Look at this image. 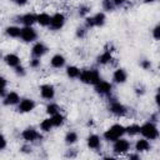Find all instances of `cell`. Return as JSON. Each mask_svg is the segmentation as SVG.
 <instances>
[{"label":"cell","mask_w":160,"mask_h":160,"mask_svg":"<svg viewBox=\"0 0 160 160\" xmlns=\"http://www.w3.org/2000/svg\"><path fill=\"white\" fill-rule=\"evenodd\" d=\"M51 120H52V124L54 126H60L64 124V116L60 114V112H56L51 116Z\"/></svg>","instance_id":"4316f807"},{"label":"cell","mask_w":160,"mask_h":160,"mask_svg":"<svg viewBox=\"0 0 160 160\" xmlns=\"http://www.w3.org/2000/svg\"><path fill=\"white\" fill-rule=\"evenodd\" d=\"M150 149V142L146 140V138L145 139H139L138 141H136V144H135V150L136 151H148Z\"/></svg>","instance_id":"d6986e66"},{"label":"cell","mask_w":160,"mask_h":160,"mask_svg":"<svg viewBox=\"0 0 160 160\" xmlns=\"http://www.w3.org/2000/svg\"><path fill=\"white\" fill-rule=\"evenodd\" d=\"M5 32L8 36L10 38H19L21 35V29L19 26H15V25H11V26H8L5 29Z\"/></svg>","instance_id":"44dd1931"},{"label":"cell","mask_w":160,"mask_h":160,"mask_svg":"<svg viewBox=\"0 0 160 160\" xmlns=\"http://www.w3.org/2000/svg\"><path fill=\"white\" fill-rule=\"evenodd\" d=\"M80 72H81V70L79 68H76V66H68L66 68V75L69 78H71V79L79 78L80 76Z\"/></svg>","instance_id":"603a6c76"},{"label":"cell","mask_w":160,"mask_h":160,"mask_svg":"<svg viewBox=\"0 0 160 160\" xmlns=\"http://www.w3.org/2000/svg\"><path fill=\"white\" fill-rule=\"evenodd\" d=\"M46 112L52 116L54 114L59 112V106H58L56 104H49V105L46 106Z\"/></svg>","instance_id":"f1b7e54d"},{"label":"cell","mask_w":160,"mask_h":160,"mask_svg":"<svg viewBox=\"0 0 160 160\" xmlns=\"http://www.w3.org/2000/svg\"><path fill=\"white\" fill-rule=\"evenodd\" d=\"M20 102V96L15 91H10L4 96V105H15Z\"/></svg>","instance_id":"7c38bea8"},{"label":"cell","mask_w":160,"mask_h":160,"mask_svg":"<svg viewBox=\"0 0 160 160\" xmlns=\"http://www.w3.org/2000/svg\"><path fill=\"white\" fill-rule=\"evenodd\" d=\"M36 22H39V25H41V26H50L51 16L46 12H41V14L38 15V21Z\"/></svg>","instance_id":"ffe728a7"},{"label":"cell","mask_w":160,"mask_h":160,"mask_svg":"<svg viewBox=\"0 0 160 160\" xmlns=\"http://www.w3.org/2000/svg\"><path fill=\"white\" fill-rule=\"evenodd\" d=\"M11 1H16V0H11Z\"/></svg>","instance_id":"f6af8a7d"},{"label":"cell","mask_w":160,"mask_h":160,"mask_svg":"<svg viewBox=\"0 0 160 160\" xmlns=\"http://www.w3.org/2000/svg\"><path fill=\"white\" fill-rule=\"evenodd\" d=\"M128 79V74L124 69H118L114 71L112 74V80L116 82V84H124Z\"/></svg>","instance_id":"5bb4252c"},{"label":"cell","mask_w":160,"mask_h":160,"mask_svg":"<svg viewBox=\"0 0 160 160\" xmlns=\"http://www.w3.org/2000/svg\"><path fill=\"white\" fill-rule=\"evenodd\" d=\"M114 2H112V0H104L102 1V8H104V10H106V11H112L114 10Z\"/></svg>","instance_id":"f546056e"},{"label":"cell","mask_w":160,"mask_h":160,"mask_svg":"<svg viewBox=\"0 0 160 160\" xmlns=\"http://www.w3.org/2000/svg\"><path fill=\"white\" fill-rule=\"evenodd\" d=\"M140 132L144 135V138H146L149 140H154L159 136V130L152 122H145L140 128Z\"/></svg>","instance_id":"3957f363"},{"label":"cell","mask_w":160,"mask_h":160,"mask_svg":"<svg viewBox=\"0 0 160 160\" xmlns=\"http://www.w3.org/2000/svg\"><path fill=\"white\" fill-rule=\"evenodd\" d=\"M145 2H154V1H156V0H144Z\"/></svg>","instance_id":"7bdbcfd3"},{"label":"cell","mask_w":160,"mask_h":160,"mask_svg":"<svg viewBox=\"0 0 160 160\" xmlns=\"http://www.w3.org/2000/svg\"><path fill=\"white\" fill-rule=\"evenodd\" d=\"M94 24H95V26H102L104 24H105V14L104 12H98V14H95L94 16Z\"/></svg>","instance_id":"d4e9b609"},{"label":"cell","mask_w":160,"mask_h":160,"mask_svg":"<svg viewBox=\"0 0 160 160\" xmlns=\"http://www.w3.org/2000/svg\"><path fill=\"white\" fill-rule=\"evenodd\" d=\"M124 134H125V128L122 125H120V124H114L110 129H108L104 132V138L108 141H116Z\"/></svg>","instance_id":"7a4b0ae2"},{"label":"cell","mask_w":160,"mask_h":160,"mask_svg":"<svg viewBox=\"0 0 160 160\" xmlns=\"http://www.w3.org/2000/svg\"><path fill=\"white\" fill-rule=\"evenodd\" d=\"M35 108V102L32 99H22L20 102H19V106H18V110L20 112H30L32 111Z\"/></svg>","instance_id":"ba28073f"},{"label":"cell","mask_w":160,"mask_h":160,"mask_svg":"<svg viewBox=\"0 0 160 160\" xmlns=\"http://www.w3.org/2000/svg\"><path fill=\"white\" fill-rule=\"evenodd\" d=\"M129 158H130V159H139L138 155H129Z\"/></svg>","instance_id":"b9f144b4"},{"label":"cell","mask_w":160,"mask_h":160,"mask_svg":"<svg viewBox=\"0 0 160 160\" xmlns=\"http://www.w3.org/2000/svg\"><path fill=\"white\" fill-rule=\"evenodd\" d=\"M140 128L141 126H139L136 124H131V125H129V126L125 128V132L128 135H130V136H134V135H136V134L140 132Z\"/></svg>","instance_id":"cb8c5ba5"},{"label":"cell","mask_w":160,"mask_h":160,"mask_svg":"<svg viewBox=\"0 0 160 160\" xmlns=\"http://www.w3.org/2000/svg\"><path fill=\"white\" fill-rule=\"evenodd\" d=\"M50 64H51L52 68L60 69V68H62V66L65 65V58H64L62 55H60V54H56V55H54V56L51 58Z\"/></svg>","instance_id":"e0dca14e"},{"label":"cell","mask_w":160,"mask_h":160,"mask_svg":"<svg viewBox=\"0 0 160 160\" xmlns=\"http://www.w3.org/2000/svg\"><path fill=\"white\" fill-rule=\"evenodd\" d=\"M15 2H16L19 6H24L25 4H28V0H16Z\"/></svg>","instance_id":"f35d334b"},{"label":"cell","mask_w":160,"mask_h":160,"mask_svg":"<svg viewBox=\"0 0 160 160\" xmlns=\"http://www.w3.org/2000/svg\"><path fill=\"white\" fill-rule=\"evenodd\" d=\"M4 61L6 62V65L11 66V68H16L20 65V58L16 54H8L4 56Z\"/></svg>","instance_id":"9a60e30c"},{"label":"cell","mask_w":160,"mask_h":160,"mask_svg":"<svg viewBox=\"0 0 160 160\" xmlns=\"http://www.w3.org/2000/svg\"><path fill=\"white\" fill-rule=\"evenodd\" d=\"M52 126H54V124H52V120H51V118L44 119V120L40 122V129H41L42 131H50Z\"/></svg>","instance_id":"484cf974"},{"label":"cell","mask_w":160,"mask_h":160,"mask_svg":"<svg viewBox=\"0 0 160 160\" xmlns=\"http://www.w3.org/2000/svg\"><path fill=\"white\" fill-rule=\"evenodd\" d=\"M40 94H41V96L44 99L51 100L54 98V95H55V88L52 85H50V84H44V85L40 86Z\"/></svg>","instance_id":"9c48e42d"},{"label":"cell","mask_w":160,"mask_h":160,"mask_svg":"<svg viewBox=\"0 0 160 160\" xmlns=\"http://www.w3.org/2000/svg\"><path fill=\"white\" fill-rule=\"evenodd\" d=\"M15 72H16L18 75H24V74H25V71H24V68H22V66H20V65L15 68Z\"/></svg>","instance_id":"8d00e7d4"},{"label":"cell","mask_w":160,"mask_h":160,"mask_svg":"<svg viewBox=\"0 0 160 160\" xmlns=\"http://www.w3.org/2000/svg\"><path fill=\"white\" fill-rule=\"evenodd\" d=\"M100 145H101V140H100V138H99L98 135L92 134V135H90V136L88 138V146H89L90 149L96 150V149L100 148Z\"/></svg>","instance_id":"ac0fdd59"},{"label":"cell","mask_w":160,"mask_h":160,"mask_svg":"<svg viewBox=\"0 0 160 160\" xmlns=\"http://www.w3.org/2000/svg\"><path fill=\"white\" fill-rule=\"evenodd\" d=\"M155 101H156V104H158V106L160 108V94H158V95L155 96Z\"/></svg>","instance_id":"60d3db41"},{"label":"cell","mask_w":160,"mask_h":160,"mask_svg":"<svg viewBox=\"0 0 160 160\" xmlns=\"http://www.w3.org/2000/svg\"><path fill=\"white\" fill-rule=\"evenodd\" d=\"M65 24V16L61 12H56L51 16V22H50V28L52 30H60Z\"/></svg>","instance_id":"5b68a950"},{"label":"cell","mask_w":160,"mask_h":160,"mask_svg":"<svg viewBox=\"0 0 160 160\" xmlns=\"http://www.w3.org/2000/svg\"><path fill=\"white\" fill-rule=\"evenodd\" d=\"M111 84L105 81V80H100L98 84H95V91L100 95H105V94H109L111 91Z\"/></svg>","instance_id":"30bf717a"},{"label":"cell","mask_w":160,"mask_h":160,"mask_svg":"<svg viewBox=\"0 0 160 160\" xmlns=\"http://www.w3.org/2000/svg\"><path fill=\"white\" fill-rule=\"evenodd\" d=\"M130 148V144L128 140L125 139H121L119 138L116 141H114V146H112V150L115 154H125Z\"/></svg>","instance_id":"277c9868"},{"label":"cell","mask_w":160,"mask_h":160,"mask_svg":"<svg viewBox=\"0 0 160 160\" xmlns=\"http://www.w3.org/2000/svg\"><path fill=\"white\" fill-rule=\"evenodd\" d=\"M36 31L32 29V26H24L21 29V35L20 38L25 41V42H31L36 39Z\"/></svg>","instance_id":"8992f818"},{"label":"cell","mask_w":160,"mask_h":160,"mask_svg":"<svg viewBox=\"0 0 160 160\" xmlns=\"http://www.w3.org/2000/svg\"><path fill=\"white\" fill-rule=\"evenodd\" d=\"M110 111L116 116H122L126 114V108L119 101H112L110 105Z\"/></svg>","instance_id":"8fae6325"},{"label":"cell","mask_w":160,"mask_h":160,"mask_svg":"<svg viewBox=\"0 0 160 160\" xmlns=\"http://www.w3.org/2000/svg\"><path fill=\"white\" fill-rule=\"evenodd\" d=\"M126 0H112V2L115 4V5H118V6H120V5H122L124 2H125Z\"/></svg>","instance_id":"ab89813d"},{"label":"cell","mask_w":160,"mask_h":160,"mask_svg":"<svg viewBox=\"0 0 160 160\" xmlns=\"http://www.w3.org/2000/svg\"><path fill=\"white\" fill-rule=\"evenodd\" d=\"M48 52V48L42 44V42H36L32 49H31V54L35 56V58H41L42 55H45Z\"/></svg>","instance_id":"4fadbf2b"},{"label":"cell","mask_w":160,"mask_h":160,"mask_svg":"<svg viewBox=\"0 0 160 160\" xmlns=\"http://www.w3.org/2000/svg\"><path fill=\"white\" fill-rule=\"evenodd\" d=\"M85 31H86V30H85L84 28H79V29L76 30V36H78V38H82V36L85 35Z\"/></svg>","instance_id":"e575fe53"},{"label":"cell","mask_w":160,"mask_h":160,"mask_svg":"<svg viewBox=\"0 0 160 160\" xmlns=\"http://www.w3.org/2000/svg\"><path fill=\"white\" fill-rule=\"evenodd\" d=\"M158 94H160V88H159V89H158Z\"/></svg>","instance_id":"ee69618b"},{"label":"cell","mask_w":160,"mask_h":160,"mask_svg":"<svg viewBox=\"0 0 160 160\" xmlns=\"http://www.w3.org/2000/svg\"><path fill=\"white\" fill-rule=\"evenodd\" d=\"M152 38L155 40H160V24H158L154 29H152Z\"/></svg>","instance_id":"4dcf8cb0"},{"label":"cell","mask_w":160,"mask_h":160,"mask_svg":"<svg viewBox=\"0 0 160 160\" xmlns=\"http://www.w3.org/2000/svg\"><path fill=\"white\" fill-rule=\"evenodd\" d=\"M21 136H22V139H24L25 141H28V142L35 141L36 139H40V138H41V135H40L34 128H28V129H25V130L21 132Z\"/></svg>","instance_id":"52a82bcc"},{"label":"cell","mask_w":160,"mask_h":160,"mask_svg":"<svg viewBox=\"0 0 160 160\" xmlns=\"http://www.w3.org/2000/svg\"><path fill=\"white\" fill-rule=\"evenodd\" d=\"M92 26H95V24H94V18L91 16V18H86L85 19V28H92Z\"/></svg>","instance_id":"1f68e13d"},{"label":"cell","mask_w":160,"mask_h":160,"mask_svg":"<svg viewBox=\"0 0 160 160\" xmlns=\"http://www.w3.org/2000/svg\"><path fill=\"white\" fill-rule=\"evenodd\" d=\"M40 65V58H34L30 60V66L31 68H38Z\"/></svg>","instance_id":"d6a6232c"},{"label":"cell","mask_w":160,"mask_h":160,"mask_svg":"<svg viewBox=\"0 0 160 160\" xmlns=\"http://www.w3.org/2000/svg\"><path fill=\"white\" fill-rule=\"evenodd\" d=\"M111 60H112V55H111V52H110L109 50L104 51V52L98 58V62H99V64H102V65L110 62Z\"/></svg>","instance_id":"7402d4cb"},{"label":"cell","mask_w":160,"mask_h":160,"mask_svg":"<svg viewBox=\"0 0 160 160\" xmlns=\"http://www.w3.org/2000/svg\"><path fill=\"white\" fill-rule=\"evenodd\" d=\"M141 68L145 69V70H148V69L151 68V62H150L149 60H142V62H141Z\"/></svg>","instance_id":"836d02e7"},{"label":"cell","mask_w":160,"mask_h":160,"mask_svg":"<svg viewBox=\"0 0 160 160\" xmlns=\"http://www.w3.org/2000/svg\"><path fill=\"white\" fill-rule=\"evenodd\" d=\"M19 21L22 22L25 26H32V24L38 21V15H34V14L28 12V14L20 16V20Z\"/></svg>","instance_id":"2e32d148"},{"label":"cell","mask_w":160,"mask_h":160,"mask_svg":"<svg viewBox=\"0 0 160 160\" xmlns=\"http://www.w3.org/2000/svg\"><path fill=\"white\" fill-rule=\"evenodd\" d=\"M76 140H78V134L75 132V131H69L66 135H65V142L66 144H74V142H76Z\"/></svg>","instance_id":"83f0119b"},{"label":"cell","mask_w":160,"mask_h":160,"mask_svg":"<svg viewBox=\"0 0 160 160\" xmlns=\"http://www.w3.org/2000/svg\"><path fill=\"white\" fill-rule=\"evenodd\" d=\"M88 11H89V8H86V6H82V8H81V11L79 10V14H80V15H85Z\"/></svg>","instance_id":"74e56055"},{"label":"cell","mask_w":160,"mask_h":160,"mask_svg":"<svg viewBox=\"0 0 160 160\" xmlns=\"http://www.w3.org/2000/svg\"><path fill=\"white\" fill-rule=\"evenodd\" d=\"M79 79L84 82V84H91V85H95L98 84L101 78H100V74L96 69H91V70H82L80 72V76Z\"/></svg>","instance_id":"6da1fadb"},{"label":"cell","mask_w":160,"mask_h":160,"mask_svg":"<svg viewBox=\"0 0 160 160\" xmlns=\"http://www.w3.org/2000/svg\"><path fill=\"white\" fill-rule=\"evenodd\" d=\"M0 141H1V144H0V150H4V149H5V146H6V139H5V136H4V135H1V136H0Z\"/></svg>","instance_id":"d590c367"}]
</instances>
